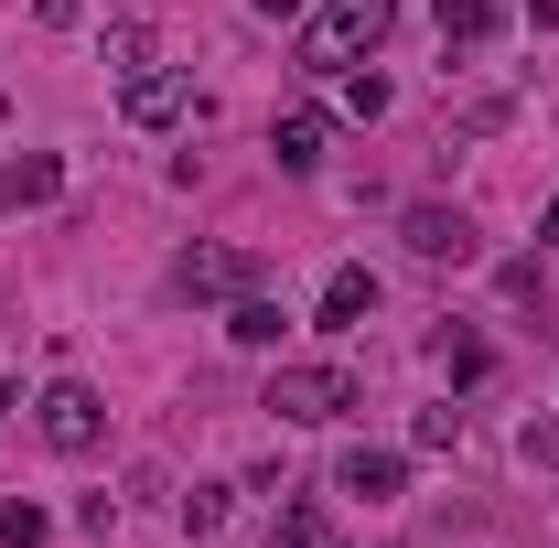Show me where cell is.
<instances>
[{
	"label": "cell",
	"instance_id": "1",
	"mask_svg": "<svg viewBox=\"0 0 559 548\" xmlns=\"http://www.w3.org/2000/svg\"><path fill=\"white\" fill-rule=\"evenodd\" d=\"M388 11H399V0H323V11L301 22V65L312 75H355V55H377Z\"/></svg>",
	"mask_w": 559,
	"mask_h": 548
},
{
	"label": "cell",
	"instance_id": "2",
	"mask_svg": "<svg viewBox=\"0 0 559 548\" xmlns=\"http://www.w3.org/2000/svg\"><path fill=\"white\" fill-rule=\"evenodd\" d=\"M270 409L301 419V430H323V419H355V409H366V388H355L345 366H280V377H270Z\"/></svg>",
	"mask_w": 559,
	"mask_h": 548
},
{
	"label": "cell",
	"instance_id": "3",
	"mask_svg": "<svg viewBox=\"0 0 559 548\" xmlns=\"http://www.w3.org/2000/svg\"><path fill=\"white\" fill-rule=\"evenodd\" d=\"M399 237H409L419 270H474V259H485V237H474V215H463V205H409V215H399Z\"/></svg>",
	"mask_w": 559,
	"mask_h": 548
},
{
	"label": "cell",
	"instance_id": "4",
	"mask_svg": "<svg viewBox=\"0 0 559 548\" xmlns=\"http://www.w3.org/2000/svg\"><path fill=\"white\" fill-rule=\"evenodd\" d=\"M205 97H194V75H173V65H140L130 86H119V119L130 130H183Z\"/></svg>",
	"mask_w": 559,
	"mask_h": 548
},
{
	"label": "cell",
	"instance_id": "5",
	"mask_svg": "<svg viewBox=\"0 0 559 548\" xmlns=\"http://www.w3.org/2000/svg\"><path fill=\"white\" fill-rule=\"evenodd\" d=\"M33 419H44V441H55V452H97V430H108L97 388H75V377H55V388L33 398Z\"/></svg>",
	"mask_w": 559,
	"mask_h": 548
},
{
	"label": "cell",
	"instance_id": "6",
	"mask_svg": "<svg viewBox=\"0 0 559 548\" xmlns=\"http://www.w3.org/2000/svg\"><path fill=\"white\" fill-rule=\"evenodd\" d=\"M173 290H183V301H237V290H248V259H237V248H183V259H173Z\"/></svg>",
	"mask_w": 559,
	"mask_h": 548
},
{
	"label": "cell",
	"instance_id": "7",
	"mask_svg": "<svg viewBox=\"0 0 559 548\" xmlns=\"http://www.w3.org/2000/svg\"><path fill=\"white\" fill-rule=\"evenodd\" d=\"M270 151H280V172H312L334 151V119L323 108H290V119H270Z\"/></svg>",
	"mask_w": 559,
	"mask_h": 548
},
{
	"label": "cell",
	"instance_id": "8",
	"mask_svg": "<svg viewBox=\"0 0 559 548\" xmlns=\"http://www.w3.org/2000/svg\"><path fill=\"white\" fill-rule=\"evenodd\" d=\"M334 484H345V495H366V505H399V484H409V463H399V452H366V441H355L345 463H334Z\"/></svg>",
	"mask_w": 559,
	"mask_h": 548
},
{
	"label": "cell",
	"instance_id": "9",
	"mask_svg": "<svg viewBox=\"0 0 559 548\" xmlns=\"http://www.w3.org/2000/svg\"><path fill=\"white\" fill-rule=\"evenodd\" d=\"M366 312H377V270H334L323 279V334H355Z\"/></svg>",
	"mask_w": 559,
	"mask_h": 548
},
{
	"label": "cell",
	"instance_id": "10",
	"mask_svg": "<svg viewBox=\"0 0 559 548\" xmlns=\"http://www.w3.org/2000/svg\"><path fill=\"white\" fill-rule=\"evenodd\" d=\"M270 548H345V538H334V516H323L312 495H290V505L270 516Z\"/></svg>",
	"mask_w": 559,
	"mask_h": 548
},
{
	"label": "cell",
	"instance_id": "11",
	"mask_svg": "<svg viewBox=\"0 0 559 548\" xmlns=\"http://www.w3.org/2000/svg\"><path fill=\"white\" fill-rule=\"evenodd\" d=\"M226 334H237V344H280V334H290V312H280L270 290H237V301H226Z\"/></svg>",
	"mask_w": 559,
	"mask_h": 548
},
{
	"label": "cell",
	"instance_id": "12",
	"mask_svg": "<svg viewBox=\"0 0 559 548\" xmlns=\"http://www.w3.org/2000/svg\"><path fill=\"white\" fill-rule=\"evenodd\" d=\"M55 183H66V172L33 151V162H11V172H0V205H55Z\"/></svg>",
	"mask_w": 559,
	"mask_h": 548
},
{
	"label": "cell",
	"instance_id": "13",
	"mask_svg": "<svg viewBox=\"0 0 559 548\" xmlns=\"http://www.w3.org/2000/svg\"><path fill=\"white\" fill-rule=\"evenodd\" d=\"M226 505H237V484H194V495H183V538L205 548L215 527H226Z\"/></svg>",
	"mask_w": 559,
	"mask_h": 548
},
{
	"label": "cell",
	"instance_id": "14",
	"mask_svg": "<svg viewBox=\"0 0 559 548\" xmlns=\"http://www.w3.org/2000/svg\"><path fill=\"white\" fill-rule=\"evenodd\" d=\"M495 22H506L495 0H441V44H485Z\"/></svg>",
	"mask_w": 559,
	"mask_h": 548
},
{
	"label": "cell",
	"instance_id": "15",
	"mask_svg": "<svg viewBox=\"0 0 559 548\" xmlns=\"http://www.w3.org/2000/svg\"><path fill=\"white\" fill-rule=\"evenodd\" d=\"M485 366H495V355H485V344H474V334H441V377H452V388H474Z\"/></svg>",
	"mask_w": 559,
	"mask_h": 548
},
{
	"label": "cell",
	"instance_id": "16",
	"mask_svg": "<svg viewBox=\"0 0 559 548\" xmlns=\"http://www.w3.org/2000/svg\"><path fill=\"white\" fill-rule=\"evenodd\" d=\"M44 538H55L44 505H0V548H44Z\"/></svg>",
	"mask_w": 559,
	"mask_h": 548
},
{
	"label": "cell",
	"instance_id": "17",
	"mask_svg": "<svg viewBox=\"0 0 559 548\" xmlns=\"http://www.w3.org/2000/svg\"><path fill=\"white\" fill-rule=\"evenodd\" d=\"M108 65H119V75L151 65V22H108Z\"/></svg>",
	"mask_w": 559,
	"mask_h": 548
},
{
	"label": "cell",
	"instance_id": "18",
	"mask_svg": "<svg viewBox=\"0 0 559 548\" xmlns=\"http://www.w3.org/2000/svg\"><path fill=\"white\" fill-rule=\"evenodd\" d=\"M97 11H108V0H33V22H44V33H75V22H97Z\"/></svg>",
	"mask_w": 559,
	"mask_h": 548
},
{
	"label": "cell",
	"instance_id": "19",
	"mask_svg": "<svg viewBox=\"0 0 559 548\" xmlns=\"http://www.w3.org/2000/svg\"><path fill=\"white\" fill-rule=\"evenodd\" d=\"M409 441H419V452H452V441H463V409H419Z\"/></svg>",
	"mask_w": 559,
	"mask_h": 548
},
{
	"label": "cell",
	"instance_id": "20",
	"mask_svg": "<svg viewBox=\"0 0 559 548\" xmlns=\"http://www.w3.org/2000/svg\"><path fill=\"white\" fill-rule=\"evenodd\" d=\"M516 452H527L538 474H559V419H527V441H516Z\"/></svg>",
	"mask_w": 559,
	"mask_h": 548
},
{
	"label": "cell",
	"instance_id": "21",
	"mask_svg": "<svg viewBox=\"0 0 559 548\" xmlns=\"http://www.w3.org/2000/svg\"><path fill=\"white\" fill-rule=\"evenodd\" d=\"M248 11H259V22H290V11H312V0H248Z\"/></svg>",
	"mask_w": 559,
	"mask_h": 548
},
{
	"label": "cell",
	"instance_id": "22",
	"mask_svg": "<svg viewBox=\"0 0 559 548\" xmlns=\"http://www.w3.org/2000/svg\"><path fill=\"white\" fill-rule=\"evenodd\" d=\"M527 22H538V33H559V0H527Z\"/></svg>",
	"mask_w": 559,
	"mask_h": 548
},
{
	"label": "cell",
	"instance_id": "23",
	"mask_svg": "<svg viewBox=\"0 0 559 548\" xmlns=\"http://www.w3.org/2000/svg\"><path fill=\"white\" fill-rule=\"evenodd\" d=\"M538 248H559V194H549V215H538Z\"/></svg>",
	"mask_w": 559,
	"mask_h": 548
},
{
	"label": "cell",
	"instance_id": "24",
	"mask_svg": "<svg viewBox=\"0 0 559 548\" xmlns=\"http://www.w3.org/2000/svg\"><path fill=\"white\" fill-rule=\"evenodd\" d=\"M0 119H11V86H0Z\"/></svg>",
	"mask_w": 559,
	"mask_h": 548
},
{
	"label": "cell",
	"instance_id": "25",
	"mask_svg": "<svg viewBox=\"0 0 559 548\" xmlns=\"http://www.w3.org/2000/svg\"><path fill=\"white\" fill-rule=\"evenodd\" d=\"M0 419H11V388H0Z\"/></svg>",
	"mask_w": 559,
	"mask_h": 548
}]
</instances>
